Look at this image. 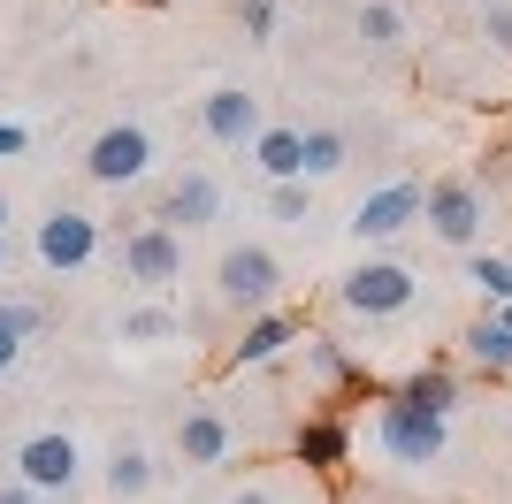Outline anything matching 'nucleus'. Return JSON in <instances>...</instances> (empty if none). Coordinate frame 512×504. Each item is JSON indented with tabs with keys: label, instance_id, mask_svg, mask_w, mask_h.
I'll use <instances>...</instances> for the list:
<instances>
[{
	"label": "nucleus",
	"instance_id": "obj_32",
	"mask_svg": "<svg viewBox=\"0 0 512 504\" xmlns=\"http://www.w3.org/2000/svg\"><path fill=\"white\" fill-rule=\"evenodd\" d=\"M0 275H8V230H0Z\"/></svg>",
	"mask_w": 512,
	"mask_h": 504
},
{
	"label": "nucleus",
	"instance_id": "obj_4",
	"mask_svg": "<svg viewBox=\"0 0 512 504\" xmlns=\"http://www.w3.org/2000/svg\"><path fill=\"white\" fill-rule=\"evenodd\" d=\"M375 451L390 466H444L451 459V420L406 405L398 390H383V405H375Z\"/></svg>",
	"mask_w": 512,
	"mask_h": 504
},
{
	"label": "nucleus",
	"instance_id": "obj_23",
	"mask_svg": "<svg viewBox=\"0 0 512 504\" xmlns=\"http://www.w3.org/2000/svg\"><path fill=\"white\" fill-rule=\"evenodd\" d=\"M467 39L497 62H512V0H474L467 8Z\"/></svg>",
	"mask_w": 512,
	"mask_h": 504
},
{
	"label": "nucleus",
	"instance_id": "obj_11",
	"mask_svg": "<svg viewBox=\"0 0 512 504\" xmlns=\"http://www.w3.org/2000/svg\"><path fill=\"white\" fill-rule=\"evenodd\" d=\"M222 176L214 168H184V176H169L161 184V207H153V222H169L176 237H192V230H214L222 222Z\"/></svg>",
	"mask_w": 512,
	"mask_h": 504
},
{
	"label": "nucleus",
	"instance_id": "obj_27",
	"mask_svg": "<svg viewBox=\"0 0 512 504\" xmlns=\"http://www.w3.org/2000/svg\"><path fill=\"white\" fill-rule=\"evenodd\" d=\"M0 321H8L23 344H31V336H46V306H39V298H0Z\"/></svg>",
	"mask_w": 512,
	"mask_h": 504
},
{
	"label": "nucleus",
	"instance_id": "obj_25",
	"mask_svg": "<svg viewBox=\"0 0 512 504\" xmlns=\"http://www.w3.org/2000/svg\"><path fill=\"white\" fill-rule=\"evenodd\" d=\"M306 367H314L321 382H367L360 367H352V359H344L337 344H329V336H306Z\"/></svg>",
	"mask_w": 512,
	"mask_h": 504
},
{
	"label": "nucleus",
	"instance_id": "obj_26",
	"mask_svg": "<svg viewBox=\"0 0 512 504\" xmlns=\"http://www.w3.org/2000/svg\"><path fill=\"white\" fill-rule=\"evenodd\" d=\"M237 31L253 46H276V0H237Z\"/></svg>",
	"mask_w": 512,
	"mask_h": 504
},
{
	"label": "nucleus",
	"instance_id": "obj_28",
	"mask_svg": "<svg viewBox=\"0 0 512 504\" xmlns=\"http://www.w3.org/2000/svg\"><path fill=\"white\" fill-rule=\"evenodd\" d=\"M222 504H283V489H276V482H237Z\"/></svg>",
	"mask_w": 512,
	"mask_h": 504
},
{
	"label": "nucleus",
	"instance_id": "obj_6",
	"mask_svg": "<svg viewBox=\"0 0 512 504\" xmlns=\"http://www.w3.org/2000/svg\"><path fill=\"white\" fill-rule=\"evenodd\" d=\"M153 161H161L153 130L123 115V123L92 130V146H85V184H100V191H138V184L153 176Z\"/></svg>",
	"mask_w": 512,
	"mask_h": 504
},
{
	"label": "nucleus",
	"instance_id": "obj_9",
	"mask_svg": "<svg viewBox=\"0 0 512 504\" xmlns=\"http://www.w3.org/2000/svg\"><path fill=\"white\" fill-rule=\"evenodd\" d=\"M16 482L39 489V497H69L77 489V474H85V451H77V436L69 428H31V436L16 443Z\"/></svg>",
	"mask_w": 512,
	"mask_h": 504
},
{
	"label": "nucleus",
	"instance_id": "obj_24",
	"mask_svg": "<svg viewBox=\"0 0 512 504\" xmlns=\"http://www.w3.org/2000/svg\"><path fill=\"white\" fill-rule=\"evenodd\" d=\"M268 222H283V230H306L314 222V184H268Z\"/></svg>",
	"mask_w": 512,
	"mask_h": 504
},
{
	"label": "nucleus",
	"instance_id": "obj_21",
	"mask_svg": "<svg viewBox=\"0 0 512 504\" xmlns=\"http://www.w3.org/2000/svg\"><path fill=\"white\" fill-rule=\"evenodd\" d=\"M115 336H123V344H176V336H184V314H176L169 298H138V306L115 321Z\"/></svg>",
	"mask_w": 512,
	"mask_h": 504
},
{
	"label": "nucleus",
	"instance_id": "obj_2",
	"mask_svg": "<svg viewBox=\"0 0 512 504\" xmlns=\"http://www.w3.org/2000/svg\"><path fill=\"white\" fill-rule=\"evenodd\" d=\"M421 230H428V245H444L451 260H467V252H482V245H490V230H497V191L482 184L474 168H444V176H428Z\"/></svg>",
	"mask_w": 512,
	"mask_h": 504
},
{
	"label": "nucleus",
	"instance_id": "obj_30",
	"mask_svg": "<svg viewBox=\"0 0 512 504\" xmlns=\"http://www.w3.org/2000/svg\"><path fill=\"white\" fill-rule=\"evenodd\" d=\"M23 146H31V130H23V123H0V161H16Z\"/></svg>",
	"mask_w": 512,
	"mask_h": 504
},
{
	"label": "nucleus",
	"instance_id": "obj_12",
	"mask_svg": "<svg viewBox=\"0 0 512 504\" xmlns=\"http://www.w3.org/2000/svg\"><path fill=\"white\" fill-rule=\"evenodd\" d=\"M176 459L184 466H230L237 459V420L214 398H192L176 413Z\"/></svg>",
	"mask_w": 512,
	"mask_h": 504
},
{
	"label": "nucleus",
	"instance_id": "obj_22",
	"mask_svg": "<svg viewBox=\"0 0 512 504\" xmlns=\"http://www.w3.org/2000/svg\"><path fill=\"white\" fill-rule=\"evenodd\" d=\"M459 283H467L474 298H482V306H512V252H467V260H459Z\"/></svg>",
	"mask_w": 512,
	"mask_h": 504
},
{
	"label": "nucleus",
	"instance_id": "obj_20",
	"mask_svg": "<svg viewBox=\"0 0 512 504\" xmlns=\"http://www.w3.org/2000/svg\"><path fill=\"white\" fill-rule=\"evenodd\" d=\"M299 146H306V184H329L352 161V130L344 123H299Z\"/></svg>",
	"mask_w": 512,
	"mask_h": 504
},
{
	"label": "nucleus",
	"instance_id": "obj_7",
	"mask_svg": "<svg viewBox=\"0 0 512 504\" xmlns=\"http://www.w3.org/2000/svg\"><path fill=\"white\" fill-rule=\"evenodd\" d=\"M421 199H428L421 176H390V184H375L360 207H352L344 230H352V245H360V252H390L406 230H421Z\"/></svg>",
	"mask_w": 512,
	"mask_h": 504
},
{
	"label": "nucleus",
	"instance_id": "obj_16",
	"mask_svg": "<svg viewBox=\"0 0 512 504\" xmlns=\"http://www.w3.org/2000/svg\"><path fill=\"white\" fill-rule=\"evenodd\" d=\"M100 482H107V497H115V504H138V497H153L161 466H153V451H146L138 436H115V451H107V466H100Z\"/></svg>",
	"mask_w": 512,
	"mask_h": 504
},
{
	"label": "nucleus",
	"instance_id": "obj_19",
	"mask_svg": "<svg viewBox=\"0 0 512 504\" xmlns=\"http://www.w3.org/2000/svg\"><path fill=\"white\" fill-rule=\"evenodd\" d=\"M344 451H352V436H344V420H337V413L299 420V436H291V459H299V466H314V474L344 466Z\"/></svg>",
	"mask_w": 512,
	"mask_h": 504
},
{
	"label": "nucleus",
	"instance_id": "obj_3",
	"mask_svg": "<svg viewBox=\"0 0 512 504\" xmlns=\"http://www.w3.org/2000/svg\"><path fill=\"white\" fill-rule=\"evenodd\" d=\"M283 291H291V275H283V260L260 237H230V245L214 252V306L222 314H276Z\"/></svg>",
	"mask_w": 512,
	"mask_h": 504
},
{
	"label": "nucleus",
	"instance_id": "obj_17",
	"mask_svg": "<svg viewBox=\"0 0 512 504\" xmlns=\"http://www.w3.org/2000/svg\"><path fill=\"white\" fill-rule=\"evenodd\" d=\"M245 161L260 168V184H306V146H299V123H268L245 146Z\"/></svg>",
	"mask_w": 512,
	"mask_h": 504
},
{
	"label": "nucleus",
	"instance_id": "obj_8",
	"mask_svg": "<svg viewBox=\"0 0 512 504\" xmlns=\"http://www.w3.org/2000/svg\"><path fill=\"white\" fill-rule=\"evenodd\" d=\"M100 214L69 207V199H54V207L39 214V230H31V252H39L46 275H85L92 260H100Z\"/></svg>",
	"mask_w": 512,
	"mask_h": 504
},
{
	"label": "nucleus",
	"instance_id": "obj_18",
	"mask_svg": "<svg viewBox=\"0 0 512 504\" xmlns=\"http://www.w3.org/2000/svg\"><path fill=\"white\" fill-rule=\"evenodd\" d=\"M398 398H406V405H421V413L459 420V405H467V382H459V367H413V375L398 382Z\"/></svg>",
	"mask_w": 512,
	"mask_h": 504
},
{
	"label": "nucleus",
	"instance_id": "obj_5",
	"mask_svg": "<svg viewBox=\"0 0 512 504\" xmlns=\"http://www.w3.org/2000/svg\"><path fill=\"white\" fill-rule=\"evenodd\" d=\"M123 237V283L138 298H169L176 283H184V237L169 230V222H153V214H130V230H115Z\"/></svg>",
	"mask_w": 512,
	"mask_h": 504
},
{
	"label": "nucleus",
	"instance_id": "obj_10",
	"mask_svg": "<svg viewBox=\"0 0 512 504\" xmlns=\"http://www.w3.org/2000/svg\"><path fill=\"white\" fill-rule=\"evenodd\" d=\"M260 130H268V107H260L253 84H214L207 100H199V138H207V146L245 153Z\"/></svg>",
	"mask_w": 512,
	"mask_h": 504
},
{
	"label": "nucleus",
	"instance_id": "obj_14",
	"mask_svg": "<svg viewBox=\"0 0 512 504\" xmlns=\"http://www.w3.org/2000/svg\"><path fill=\"white\" fill-rule=\"evenodd\" d=\"M291 344H306V321L276 306V314H253L245 329H237V344L222 352V367H230V375H260V367H276Z\"/></svg>",
	"mask_w": 512,
	"mask_h": 504
},
{
	"label": "nucleus",
	"instance_id": "obj_29",
	"mask_svg": "<svg viewBox=\"0 0 512 504\" xmlns=\"http://www.w3.org/2000/svg\"><path fill=\"white\" fill-rule=\"evenodd\" d=\"M16 359H23V336H16V329H8V321H0V382L16 375Z\"/></svg>",
	"mask_w": 512,
	"mask_h": 504
},
{
	"label": "nucleus",
	"instance_id": "obj_31",
	"mask_svg": "<svg viewBox=\"0 0 512 504\" xmlns=\"http://www.w3.org/2000/svg\"><path fill=\"white\" fill-rule=\"evenodd\" d=\"M0 504H54V497H39V489H23V482H0Z\"/></svg>",
	"mask_w": 512,
	"mask_h": 504
},
{
	"label": "nucleus",
	"instance_id": "obj_34",
	"mask_svg": "<svg viewBox=\"0 0 512 504\" xmlns=\"http://www.w3.org/2000/svg\"><path fill=\"white\" fill-rule=\"evenodd\" d=\"M459 8H474V0H459Z\"/></svg>",
	"mask_w": 512,
	"mask_h": 504
},
{
	"label": "nucleus",
	"instance_id": "obj_15",
	"mask_svg": "<svg viewBox=\"0 0 512 504\" xmlns=\"http://www.w3.org/2000/svg\"><path fill=\"white\" fill-rule=\"evenodd\" d=\"M459 367H467V375L505 382V375H512V329H505L497 314H474L467 329H459Z\"/></svg>",
	"mask_w": 512,
	"mask_h": 504
},
{
	"label": "nucleus",
	"instance_id": "obj_13",
	"mask_svg": "<svg viewBox=\"0 0 512 504\" xmlns=\"http://www.w3.org/2000/svg\"><path fill=\"white\" fill-rule=\"evenodd\" d=\"M352 39H360V54L367 62H383V69H398V62H413V16H406V0H360L352 8Z\"/></svg>",
	"mask_w": 512,
	"mask_h": 504
},
{
	"label": "nucleus",
	"instance_id": "obj_33",
	"mask_svg": "<svg viewBox=\"0 0 512 504\" xmlns=\"http://www.w3.org/2000/svg\"><path fill=\"white\" fill-rule=\"evenodd\" d=\"M0 230H8V191H0Z\"/></svg>",
	"mask_w": 512,
	"mask_h": 504
},
{
	"label": "nucleus",
	"instance_id": "obj_1",
	"mask_svg": "<svg viewBox=\"0 0 512 504\" xmlns=\"http://www.w3.org/2000/svg\"><path fill=\"white\" fill-rule=\"evenodd\" d=\"M421 298H428V275L413 268L406 252H360V260L329 283V306H337L344 321H367V329L421 314Z\"/></svg>",
	"mask_w": 512,
	"mask_h": 504
}]
</instances>
